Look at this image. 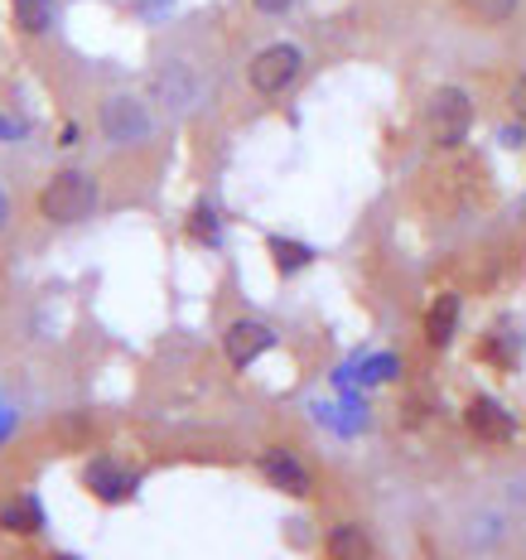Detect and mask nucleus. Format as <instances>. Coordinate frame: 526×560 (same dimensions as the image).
Wrapping results in <instances>:
<instances>
[{
  "instance_id": "8",
  "label": "nucleus",
  "mask_w": 526,
  "mask_h": 560,
  "mask_svg": "<svg viewBox=\"0 0 526 560\" xmlns=\"http://www.w3.org/2000/svg\"><path fill=\"white\" fill-rule=\"evenodd\" d=\"M276 348V329L261 319H237L227 324V334H222V353H227L232 368H252L256 358H266Z\"/></svg>"
},
{
  "instance_id": "11",
  "label": "nucleus",
  "mask_w": 526,
  "mask_h": 560,
  "mask_svg": "<svg viewBox=\"0 0 526 560\" xmlns=\"http://www.w3.org/2000/svg\"><path fill=\"white\" fill-rule=\"evenodd\" d=\"M507 536H512V522L502 512H469L459 522V541L469 551H498V546H507Z\"/></svg>"
},
{
  "instance_id": "7",
  "label": "nucleus",
  "mask_w": 526,
  "mask_h": 560,
  "mask_svg": "<svg viewBox=\"0 0 526 560\" xmlns=\"http://www.w3.org/2000/svg\"><path fill=\"white\" fill-rule=\"evenodd\" d=\"M256 469H261L266 483L285 498H309L314 493V474L300 464L295 450H261L256 454Z\"/></svg>"
},
{
  "instance_id": "1",
  "label": "nucleus",
  "mask_w": 526,
  "mask_h": 560,
  "mask_svg": "<svg viewBox=\"0 0 526 560\" xmlns=\"http://www.w3.org/2000/svg\"><path fill=\"white\" fill-rule=\"evenodd\" d=\"M97 203H102V184H97V174H87V170H78V165L54 170L49 179H44L39 198H34L39 218H44V223H54V228L87 223V218L97 213Z\"/></svg>"
},
{
  "instance_id": "5",
  "label": "nucleus",
  "mask_w": 526,
  "mask_h": 560,
  "mask_svg": "<svg viewBox=\"0 0 526 560\" xmlns=\"http://www.w3.org/2000/svg\"><path fill=\"white\" fill-rule=\"evenodd\" d=\"M198 97H203V78H198V68L189 58H165V63H155V73H150V102H155L160 112L189 116L198 107Z\"/></svg>"
},
{
  "instance_id": "6",
  "label": "nucleus",
  "mask_w": 526,
  "mask_h": 560,
  "mask_svg": "<svg viewBox=\"0 0 526 560\" xmlns=\"http://www.w3.org/2000/svg\"><path fill=\"white\" fill-rule=\"evenodd\" d=\"M83 488L97 503H131L136 488H140V474L126 469L121 459H112V454H97V459L83 464Z\"/></svg>"
},
{
  "instance_id": "20",
  "label": "nucleus",
  "mask_w": 526,
  "mask_h": 560,
  "mask_svg": "<svg viewBox=\"0 0 526 560\" xmlns=\"http://www.w3.org/2000/svg\"><path fill=\"white\" fill-rule=\"evenodd\" d=\"M507 107H512V116H517V121L526 126V73L517 78V83H512V92H507Z\"/></svg>"
},
{
  "instance_id": "13",
  "label": "nucleus",
  "mask_w": 526,
  "mask_h": 560,
  "mask_svg": "<svg viewBox=\"0 0 526 560\" xmlns=\"http://www.w3.org/2000/svg\"><path fill=\"white\" fill-rule=\"evenodd\" d=\"M44 522L49 517H44L34 493H20V498H10V503H0V532H10V536H39Z\"/></svg>"
},
{
  "instance_id": "24",
  "label": "nucleus",
  "mask_w": 526,
  "mask_h": 560,
  "mask_svg": "<svg viewBox=\"0 0 526 560\" xmlns=\"http://www.w3.org/2000/svg\"><path fill=\"white\" fill-rule=\"evenodd\" d=\"M54 560H78V556H54Z\"/></svg>"
},
{
  "instance_id": "3",
  "label": "nucleus",
  "mask_w": 526,
  "mask_h": 560,
  "mask_svg": "<svg viewBox=\"0 0 526 560\" xmlns=\"http://www.w3.org/2000/svg\"><path fill=\"white\" fill-rule=\"evenodd\" d=\"M300 78H305V49L290 39H276V44H266V49H256L247 63V88L266 102L285 97Z\"/></svg>"
},
{
  "instance_id": "2",
  "label": "nucleus",
  "mask_w": 526,
  "mask_h": 560,
  "mask_svg": "<svg viewBox=\"0 0 526 560\" xmlns=\"http://www.w3.org/2000/svg\"><path fill=\"white\" fill-rule=\"evenodd\" d=\"M97 131L116 150L145 145V140L155 136V107H150L145 97H136V92H112L97 107Z\"/></svg>"
},
{
  "instance_id": "18",
  "label": "nucleus",
  "mask_w": 526,
  "mask_h": 560,
  "mask_svg": "<svg viewBox=\"0 0 526 560\" xmlns=\"http://www.w3.org/2000/svg\"><path fill=\"white\" fill-rule=\"evenodd\" d=\"M174 5H179V0H136V15L140 20H165Z\"/></svg>"
},
{
  "instance_id": "19",
  "label": "nucleus",
  "mask_w": 526,
  "mask_h": 560,
  "mask_svg": "<svg viewBox=\"0 0 526 560\" xmlns=\"http://www.w3.org/2000/svg\"><path fill=\"white\" fill-rule=\"evenodd\" d=\"M300 0H252V10L256 15H266V20H280V15H290Z\"/></svg>"
},
{
  "instance_id": "22",
  "label": "nucleus",
  "mask_w": 526,
  "mask_h": 560,
  "mask_svg": "<svg viewBox=\"0 0 526 560\" xmlns=\"http://www.w3.org/2000/svg\"><path fill=\"white\" fill-rule=\"evenodd\" d=\"M58 145H63V150H68V145H78V126H63V136H58Z\"/></svg>"
},
{
  "instance_id": "21",
  "label": "nucleus",
  "mask_w": 526,
  "mask_h": 560,
  "mask_svg": "<svg viewBox=\"0 0 526 560\" xmlns=\"http://www.w3.org/2000/svg\"><path fill=\"white\" fill-rule=\"evenodd\" d=\"M30 136V121H20V116H5L0 112V140H25Z\"/></svg>"
},
{
  "instance_id": "23",
  "label": "nucleus",
  "mask_w": 526,
  "mask_h": 560,
  "mask_svg": "<svg viewBox=\"0 0 526 560\" xmlns=\"http://www.w3.org/2000/svg\"><path fill=\"white\" fill-rule=\"evenodd\" d=\"M5 218H10V203H5V189H0V228H5Z\"/></svg>"
},
{
  "instance_id": "15",
  "label": "nucleus",
  "mask_w": 526,
  "mask_h": 560,
  "mask_svg": "<svg viewBox=\"0 0 526 560\" xmlns=\"http://www.w3.org/2000/svg\"><path fill=\"white\" fill-rule=\"evenodd\" d=\"M184 237L194 242V247H222V213L213 198H198L189 208V218H184Z\"/></svg>"
},
{
  "instance_id": "16",
  "label": "nucleus",
  "mask_w": 526,
  "mask_h": 560,
  "mask_svg": "<svg viewBox=\"0 0 526 560\" xmlns=\"http://www.w3.org/2000/svg\"><path fill=\"white\" fill-rule=\"evenodd\" d=\"M266 252H271V261H276L280 276H300V271H305V266L314 261V247H309V242L280 237V232H271V237H266Z\"/></svg>"
},
{
  "instance_id": "4",
  "label": "nucleus",
  "mask_w": 526,
  "mask_h": 560,
  "mask_svg": "<svg viewBox=\"0 0 526 560\" xmlns=\"http://www.w3.org/2000/svg\"><path fill=\"white\" fill-rule=\"evenodd\" d=\"M425 131H430V145L435 150H459L474 131V97L469 88L459 83H444L430 92L425 102Z\"/></svg>"
},
{
  "instance_id": "17",
  "label": "nucleus",
  "mask_w": 526,
  "mask_h": 560,
  "mask_svg": "<svg viewBox=\"0 0 526 560\" xmlns=\"http://www.w3.org/2000/svg\"><path fill=\"white\" fill-rule=\"evenodd\" d=\"M522 0H459V10L474 20V25L493 30V25H507L512 15H517Z\"/></svg>"
},
{
  "instance_id": "9",
  "label": "nucleus",
  "mask_w": 526,
  "mask_h": 560,
  "mask_svg": "<svg viewBox=\"0 0 526 560\" xmlns=\"http://www.w3.org/2000/svg\"><path fill=\"white\" fill-rule=\"evenodd\" d=\"M464 425H469L478 440H488V445H507V440L517 435V420H512L507 406L493 401V396H474V401L464 406Z\"/></svg>"
},
{
  "instance_id": "10",
  "label": "nucleus",
  "mask_w": 526,
  "mask_h": 560,
  "mask_svg": "<svg viewBox=\"0 0 526 560\" xmlns=\"http://www.w3.org/2000/svg\"><path fill=\"white\" fill-rule=\"evenodd\" d=\"M459 319H464V300L454 295V290H440V295L430 300L425 319H420V329H425V343L430 348H444L454 334H459Z\"/></svg>"
},
{
  "instance_id": "14",
  "label": "nucleus",
  "mask_w": 526,
  "mask_h": 560,
  "mask_svg": "<svg viewBox=\"0 0 526 560\" xmlns=\"http://www.w3.org/2000/svg\"><path fill=\"white\" fill-rule=\"evenodd\" d=\"M324 556L329 560H372V536L367 527H358V522H338L324 536Z\"/></svg>"
},
{
  "instance_id": "12",
  "label": "nucleus",
  "mask_w": 526,
  "mask_h": 560,
  "mask_svg": "<svg viewBox=\"0 0 526 560\" xmlns=\"http://www.w3.org/2000/svg\"><path fill=\"white\" fill-rule=\"evenodd\" d=\"M10 20L25 39H49L58 30V0H10Z\"/></svg>"
}]
</instances>
